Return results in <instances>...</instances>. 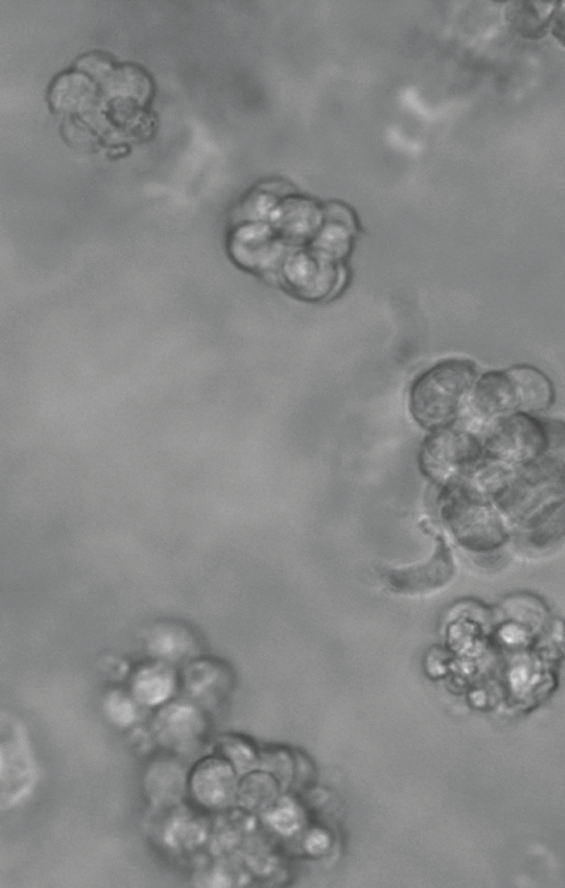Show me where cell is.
Instances as JSON below:
<instances>
[{
    "label": "cell",
    "mask_w": 565,
    "mask_h": 888,
    "mask_svg": "<svg viewBox=\"0 0 565 888\" xmlns=\"http://www.w3.org/2000/svg\"><path fill=\"white\" fill-rule=\"evenodd\" d=\"M51 109L64 129L98 149H125L153 128V83L149 74L108 54H88L51 84Z\"/></svg>",
    "instance_id": "6da1fadb"
},
{
    "label": "cell",
    "mask_w": 565,
    "mask_h": 888,
    "mask_svg": "<svg viewBox=\"0 0 565 888\" xmlns=\"http://www.w3.org/2000/svg\"><path fill=\"white\" fill-rule=\"evenodd\" d=\"M474 377V367L465 361L444 362L428 371L413 391V412L417 420L431 428L447 423L457 413Z\"/></svg>",
    "instance_id": "7a4b0ae2"
},
{
    "label": "cell",
    "mask_w": 565,
    "mask_h": 888,
    "mask_svg": "<svg viewBox=\"0 0 565 888\" xmlns=\"http://www.w3.org/2000/svg\"><path fill=\"white\" fill-rule=\"evenodd\" d=\"M517 384L513 388L508 375H491L482 382L481 391L488 396V403L496 409L543 408L550 401V385L539 372L530 368H516L512 371Z\"/></svg>",
    "instance_id": "3957f363"
},
{
    "label": "cell",
    "mask_w": 565,
    "mask_h": 888,
    "mask_svg": "<svg viewBox=\"0 0 565 888\" xmlns=\"http://www.w3.org/2000/svg\"><path fill=\"white\" fill-rule=\"evenodd\" d=\"M452 575V565L450 555L444 546H440L431 563L420 569L402 570V572L393 573L390 577V583L399 590H410V592H423V590L433 589L447 582Z\"/></svg>",
    "instance_id": "277c9868"
},
{
    "label": "cell",
    "mask_w": 565,
    "mask_h": 888,
    "mask_svg": "<svg viewBox=\"0 0 565 888\" xmlns=\"http://www.w3.org/2000/svg\"><path fill=\"white\" fill-rule=\"evenodd\" d=\"M171 688H173V679L169 672L162 668L146 669L136 681L138 695L147 702H159L166 698Z\"/></svg>",
    "instance_id": "5b68a950"
}]
</instances>
